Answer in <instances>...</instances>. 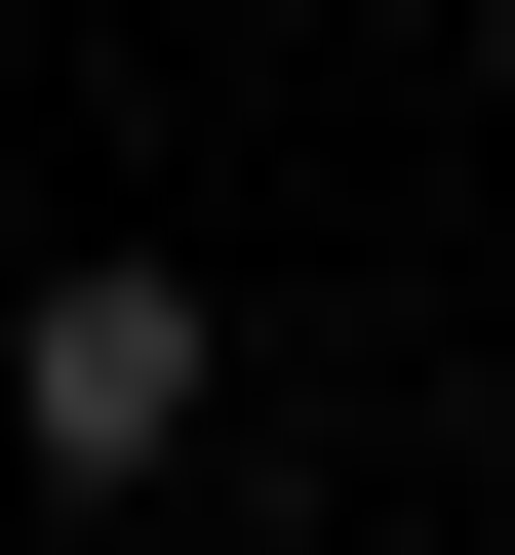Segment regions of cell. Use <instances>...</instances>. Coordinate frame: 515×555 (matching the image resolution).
I'll list each match as a JSON object with an SVG mask.
<instances>
[{"label":"cell","mask_w":515,"mask_h":555,"mask_svg":"<svg viewBox=\"0 0 515 555\" xmlns=\"http://www.w3.org/2000/svg\"><path fill=\"white\" fill-rule=\"evenodd\" d=\"M198 437H239V318H198V238H40V318H0V476H40V516H159Z\"/></svg>","instance_id":"cell-1"}]
</instances>
